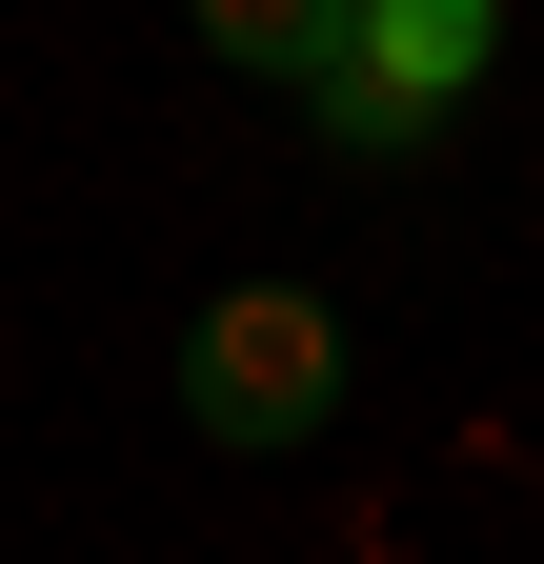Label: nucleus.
Masks as SVG:
<instances>
[{
    "mask_svg": "<svg viewBox=\"0 0 544 564\" xmlns=\"http://www.w3.org/2000/svg\"><path fill=\"white\" fill-rule=\"evenodd\" d=\"M323 403H344V303H323V282L202 303V343H182V423H202V444L283 464V444H323Z\"/></svg>",
    "mask_w": 544,
    "mask_h": 564,
    "instance_id": "1",
    "label": "nucleus"
},
{
    "mask_svg": "<svg viewBox=\"0 0 544 564\" xmlns=\"http://www.w3.org/2000/svg\"><path fill=\"white\" fill-rule=\"evenodd\" d=\"M485 61H504V21H485V0H323V41H303V101H323V121H344L363 162H383V141H424L464 82H485Z\"/></svg>",
    "mask_w": 544,
    "mask_h": 564,
    "instance_id": "2",
    "label": "nucleus"
}]
</instances>
